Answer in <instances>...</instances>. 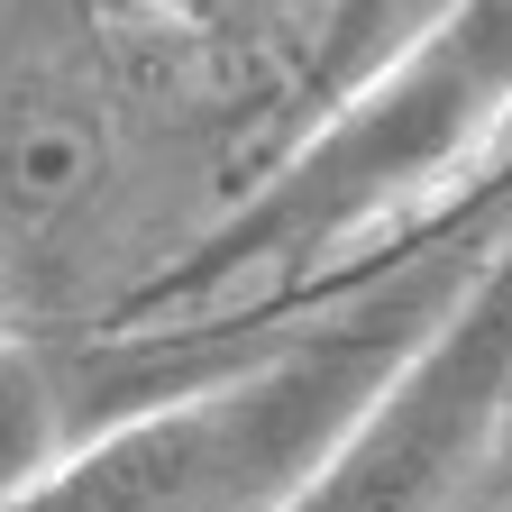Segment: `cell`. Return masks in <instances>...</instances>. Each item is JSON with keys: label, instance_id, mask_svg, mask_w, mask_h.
Listing matches in <instances>:
<instances>
[{"label": "cell", "instance_id": "6da1fadb", "mask_svg": "<svg viewBox=\"0 0 512 512\" xmlns=\"http://www.w3.org/2000/svg\"><path fill=\"white\" fill-rule=\"evenodd\" d=\"M412 339H421V284L311 339L302 357L238 366L192 403H156L138 421L92 430L83 458L10 512H275L293 485L330 467V448L375 403L384 366H403Z\"/></svg>", "mask_w": 512, "mask_h": 512}, {"label": "cell", "instance_id": "7a4b0ae2", "mask_svg": "<svg viewBox=\"0 0 512 512\" xmlns=\"http://www.w3.org/2000/svg\"><path fill=\"white\" fill-rule=\"evenodd\" d=\"M503 110H512V0H467V10L448 28H430L375 92H357V110L339 128H320L284 165V183L229 238H211L202 266H183L156 302H192L211 284L275 275V266H293L311 247L357 238V220L430 192Z\"/></svg>", "mask_w": 512, "mask_h": 512}, {"label": "cell", "instance_id": "3957f363", "mask_svg": "<svg viewBox=\"0 0 512 512\" xmlns=\"http://www.w3.org/2000/svg\"><path fill=\"white\" fill-rule=\"evenodd\" d=\"M101 174L92 110L64 92H10L0 101V220L10 229H55Z\"/></svg>", "mask_w": 512, "mask_h": 512}, {"label": "cell", "instance_id": "277c9868", "mask_svg": "<svg viewBox=\"0 0 512 512\" xmlns=\"http://www.w3.org/2000/svg\"><path fill=\"white\" fill-rule=\"evenodd\" d=\"M92 448V430L74 421V394L37 348H0V512L28 503L46 476H64Z\"/></svg>", "mask_w": 512, "mask_h": 512}]
</instances>
